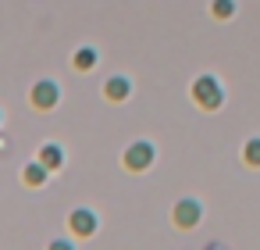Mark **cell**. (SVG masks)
I'll return each instance as SVG.
<instances>
[{
    "instance_id": "obj_1",
    "label": "cell",
    "mask_w": 260,
    "mask_h": 250,
    "mask_svg": "<svg viewBox=\"0 0 260 250\" xmlns=\"http://www.w3.org/2000/svg\"><path fill=\"white\" fill-rule=\"evenodd\" d=\"M189 97H192V104H196L200 111H217V107L224 104V86H221V79H214V75H200V79H192Z\"/></svg>"
},
{
    "instance_id": "obj_2",
    "label": "cell",
    "mask_w": 260,
    "mask_h": 250,
    "mask_svg": "<svg viewBox=\"0 0 260 250\" xmlns=\"http://www.w3.org/2000/svg\"><path fill=\"white\" fill-rule=\"evenodd\" d=\"M153 161H157V147H153L150 140H132V143L121 150V168H125V172H132V175L150 172V168H153Z\"/></svg>"
},
{
    "instance_id": "obj_3",
    "label": "cell",
    "mask_w": 260,
    "mask_h": 250,
    "mask_svg": "<svg viewBox=\"0 0 260 250\" xmlns=\"http://www.w3.org/2000/svg\"><path fill=\"white\" fill-rule=\"evenodd\" d=\"M57 104H61V86H57L54 79H36V82L29 86V107H32V111L47 115V111H54Z\"/></svg>"
},
{
    "instance_id": "obj_4",
    "label": "cell",
    "mask_w": 260,
    "mask_h": 250,
    "mask_svg": "<svg viewBox=\"0 0 260 250\" xmlns=\"http://www.w3.org/2000/svg\"><path fill=\"white\" fill-rule=\"evenodd\" d=\"M171 221H175V229H196V225L203 221V204H200L196 197H182V200H175V207H171Z\"/></svg>"
},
{
    "instance_id": "obj_5",
    "label": "cell",
    "mask_w": 260,
    "mask_h": 250,
    "mask_svg": "<svg viewBox=\"0 0 260 250\" xmlns=\"http://www.w3.org/2000/svg\"><path fill=\"white\" fill-rule=\"evenodd\" d=\"M68 229H72L75 239H93L96 229H100V218H96V211H89V207H75V211L68 214Z\"/></svg>"
},
{
    "instance_id": "obj_6",
    "label": "cell",
    "mask_w": 260,
    "mask_h": 250,
    "mask_svg": "<svg viewBox=\"0 0 260 250\" xmlns=\"http://www.w3.org/2000/svg\"><path fill=\"white\" fill-rule=\"evenodd\" d=\"M100 93H104L111 104H125V100L132 97V79H128V75H111V79L100 86Z\"/></svg>"
},
{
    "instance_id": "obj_7",
    "label": "cell",
    "mask_w": 260,
    "mask_h": 250,
    "mask_svg": "<svg viewBox=\"0 0 260 250\" xmlns=\"http://www.w3.org/2000/svg\"><path fill=\"white\" fill-rule=\"evenodd\" d=\"M50 175H54V172H50L40 157H36V161H29V164H22V186H32V189H36V186L50 182Z\"/></svg>"
},
{
    "instance_id": "obj_8",
    "label": "cell",
    "mask_w": 260,
    "mask_h": 250,
    "mask_svg": "<svg viewBox=\"0 0 260 250\" xmlns=\"http://www.w3.org/2000/svg\"><path fill=\"white\" fill-rule=\"evenodd\" d=\"M36 157H40L50 172H61V168H64V147H61V143H43Z\"/></svg>"
},
{
    "instance_id": "obj_9",
    "label": "cell",
    "mask_w": 260,
    "mask_h": 250,
    "mask_svg": "<svg viewBox=\"0 0 260 250\" xmlns=\"http://www.w3.org/2000/svg\"><path fill=\"white\" fill-rule=\"evenodd\" d=\"M96 61H100L96 47H79V50L72 54V68H75V72H93Z\"/></svg>"
},
{
    "instance_id": "obj_10",
    "label": "cell",
    "mask_w": 260,
    "mask_h": 250,
    "mask_svg": "<svg viewBox=\"0 0 260 250\" xmlns=\"http://www.w3.org/2000/svg\"><path fill=\"white\" fill-rule=\"evenodd\" d=\"M242 161L249 168H260V136H249L246 147H242Z\"/></svg>"
},
{
    "instance_id": "obj_11",
    "label": "cell",
    "mask_w": 260,
    "mask_h": 250,
    "mask_svg": "<svg viewBox=\"0 0 260 250\" xmlns=\"http://www.w3.org/2000/svg\"><path fill=\"white\" fill-rule=\"evenodd\" d=\"M210 15H214L217 22H228V18L235 15V0H210Z\"/></svg>"
},
{
    "instance_id": "obj_12",
    "label": "cell",
    "mask_w": 260,
    "mask_h": 250,
    "mask_svg": "<svg viewBox=\"0 0 260 250\" xmlns=\"http://www.w3.org/2000/svg\"><path fill=\"white\" fill-rule=\"evenodd\" d=\"M68 246H72V239H54L50 243V250H68Z\"/></svg>"
},
{
    "instance_id": "obj_13",
    "label": "cell",
    "mask_w": 260,
    "mask_h": 250,
    "mask_svg": "<svg viewBox=\"0 0 260 250\" xmlns=\"http://www.w3.org/2000/svg\"><path fill=\"white\" fill-rule=\"evenodd\" d=\"M0 122H4V115H0Z\"/></svg>"
}]
</instances>
